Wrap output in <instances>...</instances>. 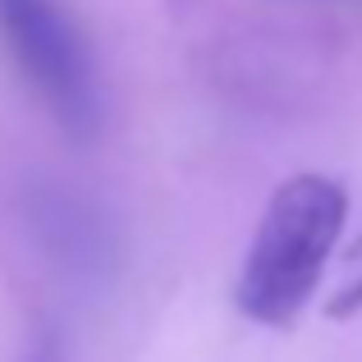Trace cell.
Returning <instances> with one entry per match:
<instances>
[{"instance_id":"6da1fadb","label":"cell","mask_w":362,"mask_h":362,"mask_svg":"<svg viewBox=\"0 0 362 362\" xmlns=\"http://www.w3.org/2000/svg\"><path fill=\"white\" fill-rule=\"evenodd\" d=\"M349 221V193L330 175H293L271 193L243 252L234 303L247 321L284 330L312 303Z\"/></svg>"},{"instance_id":"7a4b0ae2","label":"cell","mask_w":362,"mask_h":362,"mask_svg":"<svg viewBox=\"0 0 362 362\" xmlns=\"http://www.w3.org/2000/svg\"><path fill=\"white\" fill-rule=\"evenodd\" d=\"M0 42L46 115L74 138H97L106 119L101 69L64 0H0Z\"/></svg>"},{"instance_id":"3957f363","label":"cell","mask_w":362,"mask_h":362,"mask_svg":"<svg viewBox=\"0 0 362 362\" xmlns=\"http://www.w3.org/2000/svg\"><path fill=\"white\" fill-rule=\"evenodd\" d=\"M23 225L69 280H106L119 262V234L92 197L60 184H33L23 193Z\"/></svg>"},{"instance_id":"277c9868","label":"cell","mask_w":362,"mask_h":362,"mask_svg":"<svg viewBox=\"0 0 362 362\" xmlns=\"http://www.w3.org/2000/svg\"><path fill=\"white\" fill-rule=\"evenodd\" d=\"M326 312L330 317H358L362 312V243L354 247V257H349V266H344V275H339L335 293H330Z\"/></svg>"},{"instance_id":"5b68a950","label":"cell","mask_w":362,"mask_h":362,"mask_svg":"<svg viewBox=\"0 0 362 362\" xmlns=\"http://www.w3.org/2000/svg\"><path fill=\"white\" fill-rule=\"evenodd\" d=\"M18 362H64L60 335H55V330H42L37 339H28V349H23V358H18Z\"/></svg>"}]
</instances>
